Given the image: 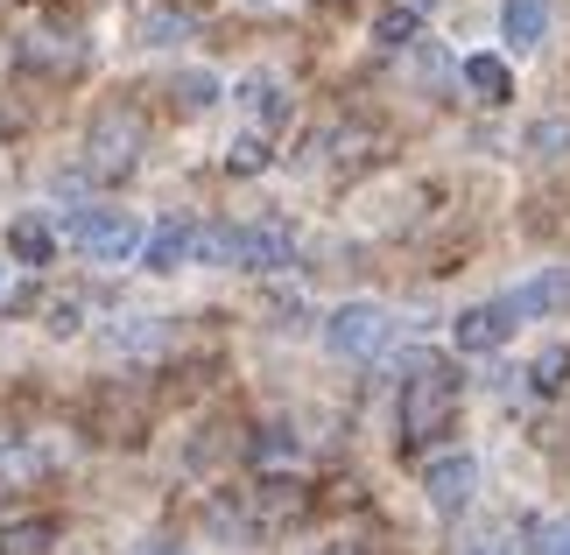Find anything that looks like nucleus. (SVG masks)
Instances as JSON below:
<instances>
[{"mask_svg": "<svg viewBox=\"0 0 570 555\" xmlns=\"http://www.w3.org/2000/svg\"><path fill=\"white\" fill-rule=\"evenodd\" d=\"M387 330H394V317L381 303H345V309H332V324H324V345H332L338 359H374L387 345Z\"/></svg>", "mask_w": 570, "mask_h": 555, "instance_id": "20e7f679", "label": "nucleus"}, {"mask_svg": "<svg viewBox=\"0 0 570 555\" xmlns=\"http://www.w3.org/2000/svg\"><path fill=\"white\" fill-rule=\"evenodd\" d=\"M8 254L21 260V268H50V260H57V232L42 226V218H14V226H8Z\"/></svg>", "mask_w": 570, "mask_h": 555, "instance_id": "9b49d317", "label": "nucleus"}, {"mask_svg": "<svg viewBox=\"0 0 570 555\" xmlns=\"http://www.w3.org/2000/svg\"><path fill=\"white\" fill-rule=\"evenodd\" d=\"M57 548V521L36 514V521H14L8 535H0V555H50Z\"/></svg>", "mask_w": 570, "mask_h": 555, "instance_id": "ddd939ff", "label": "nucleus"}, {"mask_svg": "<svg viewBox=\"0 0 570 555\" xmlns=\"http://www.w3.org/2000/svg\"><path fill=\"white\" fill-rule=\"evenodd\" d=\"M177 106H184V113H205V106H218V78H212V71H184V78H177Z\"/></svg>", "mask_w": 570, "mask_h": 555, "instance_id": "f3484780", "label": "nucleus"}, {"mask_svg": "<svg viewBox=\"0 0 570 555\" xmlns=\"http://www.w3.org/2000/svg\"><path fill=\"white\" fill-rule=\"evenodd\" d=\"M409 36H415V14H409V8L381 14V42H409Z\"/></svg>", "mask_w": 570, "mask_h": 555, "instance_id": "412c9836", "label": "nucleus"}, {"mask_svg": "<svg viewBox=\"0 0 570 555\" xmlns=\"http://www.w3.org/2000/svg\"><path fill=\"white\" fill-rule=\"evenodd\" d=\"M141 148H148V120L135 106H99L92 127H85V169H92L99 184H120V176L141 162Z\"/></svg>", "mask_w": 570, "mask_h": 555, "instance_id": "f03ea898", "label": "nucleus"}, {"mask_svg": "<svg viewBox=\"0 0 570 555\" xmlns=\"http://www.w3.org/2000/svg\"><path fill=\"white\" fill-rule=\"evenodd\" d=\"M135 555H184V548H169V542H141Z\"/></svg>", "mask_w": 570, "mask_h": 555, "instance_id": "393cba45", "label": "nucleus"}, {"mask_svg": "<svg viewBox=\"0 0 570 555\" xmlns=\"http://www.w3.org/2000/svg\"><path fill=\"white\" fill-rule=\"evenodd\" d=\"M500 36H508L514 50H535V42L550 36V0H508V8H500Z\"/></svg>", "mask_w": 570, "mask_h": 555, "instance_id": "9d476101", "label": "nucleus"}, {"mask_svg": "<svg viewBox=\"0 0 570 555\" xmlns=\"http://www.w3.org/2000/svg\"><path fill=\"white\" fill-rule=\"evenodd\" d=\"M529 141H535L542 155H563V148H570V120H542V127H535Z\"/></svg>", "mask_w": 570, "mask_h": 555, "instance_id": "6ab92c4d", "label": "nucleus"}, {"mask_svg": "<svg viewBox=\"0 0 570 555\" xmlns=\"http://www.w3.org/2000/svg\"><path fill=\"white\" fill-rule=\"evenodd\" d=\"M465 85H472V99H487V106L514 99V71L500 57H465Z\"/></svg>", "mask_w": 570, "mask_h": 555, "instance_id": "f8f14e48", "label": "nucleus"}, {"mask_svg": "<svg viewBox=\"0 0 570 555\" xmlns=\"http://www.w3.org/2000/svg\"><path fill=\"white\" fill-rule=\"evenodd\" d=\"M50 330H57V338H71V330H78V296L50 303Z\"/></svg>", "mask_w": 570, "mask_h": 555, "instance_id": "5701e85b", "label": "nucleus"}, {"mask_svg": "<svg viewBox=\"0 0 570 555\" xmlns=\"http://www.w3.org/2000/svg\"><path fill=\"white\" fill-rule=\"evenodd\" d=\"M21 57H29V63H50V71H71V63H78V42H57V29H29Z\"/></svg>", "mask_w": 570, "mask_h": 555, "instance_id": "dca6fc26", "label": "nucleus"}, {"mask_svg": "<svg viewBox=\"0 0 570 555\" xmlns=\"http://www.w3.org/2000/svg\"><path fill=\"white\" fill-rule=\"evenodd\" d=\"M472 485H479V464H472L465 450H458V457H436L430 472H423V493H430V506H436L444 521L472 506Z\"/></svg>", "mask_w": 570, "mask_h": 555, "instance_id": "39448f33", "label": "nucleus"}, {"mask_svg": "<svg viewBox=\"0 0 570 555\" xmlns=\"http://www.w3.org/2000/svg\"><path fill=\"white\" fill-rule=\"evenodd\" d=\"M458 415V373L444 359H415L402 380V443H436Z\"/></svg>", "mask_w": 570, "mask_h": 555, "instance_id": "f257e3e1", "label": "nucleus"}, {"mask_svg": "<svg viewBox=\"0 0 570 555\" xmlns=\"http://www.w3.org/2000/svg\"><path fill=\"white\" fill-rule=\"evenodd\" d=\"M8 493H14V485H0V499H8Z\"/></svg>", "mask_w": 570, "mask_h": 555, "instance_id": "a878e982", "label": "nucleus"}, {"mask_svg": "<svg viewBox=\"0 0 570 555\" xmlns=\"http://www.w3.org/2000/svg\"><path fill=\"white\" fill-rule=\"evenodd\" d=\"M141 226L127 211H78L71 218V247L85 254V260H99V268H120V260H135L141 254Z\"/></svg>", "mask_w": 570, "mask_h": 555, "instance_id": "7ed1b4c3", "label": "nucleus"}, {"mask_svg": "<svg viewBox=\"0 0 570 555\" xmlns=\"http://www.w3.org/2000/svg\"><path fill=\"white\" fill-rule=\"evenodd\" d=\"M514 309V324H529V317H550V309H563L570 303V268H557V275H535V281H521L514 296H500Z\"/></svg>", "mask_w": 570, "mask_h": 555, "instance_id": "0eeeda50", "label": "nucleus"}, {"mask_svg": "<svg viewBox=\"0 0 570 555\" xmlns=\"http://www.w3.org/2000/svg\"><path fill=\"white\" fill-rule=\"evenodd\" d=\"M190 36V14L184 8H141V42H156V50H169V42H184Z\"/></svg>", "mask_w": 570, "mask_h": 555, "instance_id": "4468645a", "label": "nucleus"}, {"mask_svg": "<svg viewBox=\"0 0 570 555\" xmlns=\"http://www.w3.org/2000/svg\"><path fill=\"white\" fill-rule=\"evenodd\" d=\"M563 366H570V351H542V359H535V387H563Z\"/></svg>", "mask_w": 570, "mask_h": 555, "instance_id": "aec40b11", "label": "nucleus"}, {"mask_svg": "<svg viewBox=\"0 0 570 555\" xmlns=\"http://www.w3.org/2000/svg\"><path fill=\"white\" fill-rule=\"evenodd\" d=\"M261 162H268V148H261L254 135H247V141H233V169H239V176H247V169H261Z\"/></svg>", "mask_w": 570, "mask_h": 555, "instance_id": "4be33fe9", "label": "nucleus"}, {"mask_svg": "<svg viewBox=\"0 0 570 555\" xmlns=\"http://www.w3.org/2000/svg\"><path fill=\"white\" fill-rule=\"evenodd\" d=\"M508 338H514V309L508 303H472L465 317L451 324V345L458 351H500Z\"/></svg>", "mask_w": 570, "mask_h": 555, "instance_id": "423d86ee", "label": "nucleus"}, {"mask_svg": "<svg viewBox=\"0 0 570 555\" xmlns=\"http://www.w3.org/2000/svg\"><path fill=\"white\" fill-rule=\"evenodd\" d=\"M542 555H570V521H563V527H550V542H542Z\"/></svg>", "mask_w": 570, "mask_h": 555, "instance_id": "b1692460", "label": "nucleus"}, {"mask_svg": "<svg viewBox=\"0 0 570 555\" xmlns=\"http://www.w3.org/2000/svg\"><path fill=\"white\" fill-rule=\"evenodd\" d=\"M296 239L289 226H239V268H289Z\"/></svg>", "mask_w": 570, "mask_h": 555, "instance_id": "1a4fd4ad", "label": "nucleus"}, {"mask_svg": "<svg viewBox=\"0 0 570 555\" xmlns=\"http://www.w3.org/2000/svg\"><path fill=\"white\" fill-rule=\"evenodd\" d=\"M254 457H261V464H296V436H289V429H268V436L254 443Z\"/></svg>", "mask_w": 570, "mask_h": 555, "instance_id": "a211bd4d", "label": "nucleus"}, {"mask_svg": "<svg viewBox=\"0 0 570 555\" xmlns=\"http://www.w3.org/2000/svg\"><path fill=\"white\" fill-rule=\"evenodd\" d=\"M190 247H197V226H190V218H163V226L141 239V260L156 275H169V268H184V260H190Z\"/></svg>", "mask_w": 570, "mask_h": 555, "instance_id": "6e6552de", "label": "nucleus"}, {"mask_svg": "<svg viewBox=\"0 0 570 555\" xmlns=\"http://www.w3.org/2000/svg\"><path fill=\"white\" fill-rule=\"evenodd\" d=\"M239 106H247L254 120H282V113H289V99H282V85H275V78H261V71H254L247 85H239Z\"/></svg>", "mask_w": 570, "mask_h": 555, "instance_id": "2eb2a0df", "label": "nucleus"}, {"mask_svg": "<svg viewBox=\"0 0 570 555\" xmlns=\"http://www.w3.org/2000/svg\"><path fill=\"white\" fill-rule=\"evenodd\" d=\"M0 281H8V268H0Z\"/></svg>", "mask_w": 570, "mask_h": 555, "instance_id": "bb28decb", "label": "nucleus"}]
</instances>
